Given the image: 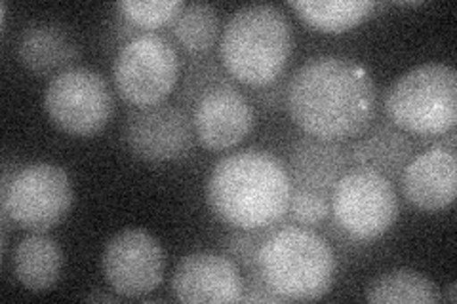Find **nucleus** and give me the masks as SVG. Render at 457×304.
<instances>
[{
    "label": "nucleus",
    "instance_id": "26",
    "mask_svg": "<svg viewBox=\"0 0 457 304\" xmlns=\"http://www.w3.org/2000/svg\"><path fill=\"white\" fill-rule=\"evenodd\" d=\"M242 302H282L273 292H270L262 274L257 270H252V276L248 283L245 285V295H242Z\"/></svg>",
    "mask_w": 457,
    "mask_h": 304
},
{
    "label": "nucleus",
    "instance_id": "8",
    "mask_svg": "<svg viewBox=\"0 0 457 304\" xmlns=\"http://www.w3.org/2000/svg\"><path fill=\"white\" fill-rule=\"evenodd\" d=\"M398 198L389 179L368 169H351L332 191L336 225L356 242H374L398 219Z\"/></svg>",
    "mask_w": 457,
    "mask_h": 304
},
{
    "label": "nucleus",
    "instance_id": "11",
    "mask_svg": "<svg viewBox=\"0 0 457 304\" xmlns=\"http://www.w3.org/2000/svg\"><path fill=\"white\" fill-rule=\"evenodd\" d=\"M195 139L191 114L168 103L130 111L124 127L128 149L145 162L181 160L193 151Z\"/></svg>",
    "mask_w": 457,
    "mask_h": 304
},
{
    "label": "nucleus",
    "instance_id": "24",
    "mask_svg": "<svg viewBox=\"0 0 457 304\" xmlns=\"http://www.w3.org/2000/svg\"><path fill=\"white\" fill-rule=\"evenodd\" d=\"M227 80L228 78L216 65L196 63L189 69L187 77H185L179 97L185 101V103L193 105L200 94H204L208 88H212V86H216L220 82H227Z\"/></svg>",
    "mask_w": 457,
    "mask_h": 304
},
{
    "label": "nucleus",
    "instance_id": "2",
    "mask_svg": "<svg viewBox=\"0 0 457 304\" xmlns=\"http://www.w3.org/2000/svg\"><path fill=\"white\" fill-rule=\"evenodd\" d=\"M292 193L288 168L275 154L260 149L221 158L206 183L210 211L238 230H263L282 221Z\"/></svg>",
    "mask_w": 457,
    "mask_h": 304
},
{
    "label": "nucleus",
    "instance_id": "15",
    "mask_svg": "<svg viewBox=\"0 0 457 304\" xmlns=\"http://www.w3.org/2000/svg\"><path fill=\"white\" fill-rule=\"evenodd\" d=\"M349 151L337 141L311 136L299 137L288 154V173L294 188L332 198L334 186L349 171Z\"/></svg>",
    "mask_w": 457,
    "mask_h": 304
},
{
    "label": "nucleus",
    "instance_id": "1",
    "mask_svg": "<svg viewBox=\"0 0 457 304\" xmlns=\"http://www.w3.org/2000/svg\"><path fill=\"white\" fill-rule=\"evenodd\" d=\"M284 101L305 136L337 143L361 137L378 111L376 84L366 67L339 55L312 57L299 67Z\"/></svg>",
    "mask_w": 457,
    "mask_h": 304
},
{
    "label": "nucleus",
    "instance_id": "27",
    "mask_svg": "<svg viewBox=\"0 0 457 304\" xmlns=\"http://www.w3.org/2000/svg\"><path fill=\"white\" fill-rule=\"evenodd\" d=\"M448 299H450V302H455L457 299H455V283H450L448 285Z\"/></svg>",
    "mask_w": 457,
    "mask_h": 304
},
{
    "label": "nucleus",
    "instance_id": "4",
    "mask_svg": "<svg viewBox=\"0 0 457 304\" xmlns=\"http://www.w3.org/2000/svg\"><path fill=\"white\" fill-rule=\"evenodd\" d=\"M336 255L320 234L307 226H282L267 234L257 272L282 302L317 300L332 289Z\"/></svg>",
    "mask_w": 457,
    "mask_h": 304
},
{
    "label": "nucleus",
    "instance_id": "19",
    "mask_svg": "<svg viewBox=\"0 0 457 304\" xmlns=\"http://www.w3.org/2000/svg\"><path fill=\"white\" fill-rule=\"evenodd\" d=\"M290 6L307 25L322 33L339 35L361 25L374 12L371 0H295Z\"/></svg>",
    "mask_w": 457,
    "mask_h": 304
},
{
    "label": "nucleus",
    "instance_id": "23",
    "mask_svg": "<svg viewBox=\"0 0 457 304\" xmlns=\"http://www.w3.org/2000/svg\"><path fill=\"white\" fill-rule=\"evenodd\" d=\"M330 215V198L294 188L290 208L286 217H290L299 226H317Z\"/></svg>",
    "mask_w": 457,
    "mask_h": 304
},
{
    "label": "nucleus",
    "instance_id": "13",
    "mask_svg": "<svg viewBox=\"0 0 457 304\" xmlns=\"http://www.w3.org/2000/svg\"><path fill=\"white\" fill-rule=\"evenodd\" d=\"M171 292L179 302H242L245 282L231 257L203 251L179 260Z\"/></svg>",
    "mask_w": 457,
    "mask_h": 304
},
{
    "label": "nucleus",
    "instance_id": "12",
    "mask_svg": "<svg viewBox=\"0 0 457 304\" xmlns=\"http://www.w3.org/2000/svg\"><path fill=\"white\" fill-rule=\"evenodd\" d=\"M195 137L208 151H227L245 141L253 127V109L231 80L212 86L191 105Z\"/></svg>",
    "mask_w": 457,
    "mask_h": 304
},
{
    "label": "nucleus",
    "instance_id": "16",
    "mask_svg": "<svg viewBox=\"0 0 457 304\" xmlns=\"http://www.w3.org/2000/svg\"><path fill=\"white\" fill-rule=\"evenodd\" d=\"M413 158V143L406 132L391 122L370 126L349 149V162L389 179H400Z\"/></svg>",
    "mask_w": 457,
    "mask_h": 304
},
{
    "label": "nucleus",
    "instance_id": "25",
    "mask_svg": "<svg viewBox=\"0 0 457 304\" xmlns=\"http://www.w3.org/2000/svg\"><path fill=\"white\" fill-rule=\"evenodd\" d=\"M255 230H237L231 236L227 238L225 243V250L231 259H237L240 265H245L250 270L257 268V255H260V248H262V242L257 240L255 236Z\"/></svg>",
    "mask_w": 457,
    "mask_h": 304
},
{
    "label": "nucleus",
    "instance_id": "3",
    "mask_svg": "<svg viewBox=\"0 0 457 304\" xmlns=\"http://www.w3.org/2000/svg\"><path fill=\"white\" fill-rule=\"evenodd\" d=\"M292 50V25L273 4H248L237 10L220 38V57L227 75L252 88L275 84L288 65Z\"/></svg>",
    "mask_w": 457,
    "mask_h": 304
},
{
    "label": "nucleus",
    "instance_id": "21",
    "mask_svg": "<svg viewBox=\"0 0 457 304\" xmlns=\"http://www.w3.org/2000/svg\"><path fill=\"white\" fill-rule=\"evenodd\" d=\"M178 45L191 55L208 53L220 35V16L210 4H185L178 18L170 23Z\"/></svg>",
    "mask_w": 457,
    "mask_h": 304
},
{
    "label": "nucleus",
    "instance_id": "20",
    "mask_svg": "<svg viewBox=\"0 0 457 304\" xmlns=\"http://www.w3.org/2000/svg\"><path fill=\"white\" fill-rule=\"evenodd\" d=\"M368 302L385 304H436L440 302V293L436 285L423 274L398 268L385 272L370 283L366 292Z\"/></svg>",
    "mask_w": 457,
    "mask_h": 304
},
{
    "label": "nucleus",
    "instance_id": "22",
    "mask_svg": "<svg viewBox=\"0 0 457 304\" xmlns=\"http://www.w3.org/2000/svg\"><path fill=\"white\" fill-rule=\"evenodd\" d=\"M179 0H151V3H136V0H122L117 3L119 16L134 29H143L145 33H154V29L170 27L183 10Z\"/></svg>",
    "mask_w": 457,
    "mask_h": 304
},
{
    "label": "nucleus",
    "instance_id": "9",
    "mask_svg": "<svg viewBox=\"0 0 457 304\" xmlns=\"http://www.w3.org/2000/svg\"><path fill=\"white\" fill-rule=\"evenodd\" d=\"M45 109L57 129L75 137H90L109 124L114 101L99 72L71 67L50 80Z\"/></svg>",
    "mask_w": 457,
    "mask_h": 304
},
{
    "label": "nucleus",
    "instance_id": "14",
    "mask_svg": "<svg viewBox=\"0 0 457 304\" xmlns=\"http://www.w3.org/2000/svg\"><path fill=\"white\" fill-rule=\"evenodd\" d=\"M400 181L406 200L418 210L442 211L450 208L457 196L455 152L435 144L411 158Z\"/></svg>",
    "mask_w": 457,
    "mask_h": 304
},
{
    "label": "nucleus",
    "instance_id": "6",
    "mask_svg": "<svg viewBox=\"0 0 457 304\" xmlns=\"http://www.w3.org/2000/svg\"><path fill=\"white\" fill-rule=\"evenodd\" d=\"M73 204V188L67 171L50 162L23 168L4 166L0 206L3 215L31 233H46L62 223Z\"/></svg>",
    "mask_w": 457,
    "mask_h": 304
},
{
    "label": "nucleus",
    "instance_id": "5",
    "mask_svg": "<svg viewBox=\"0 0 457 304\" xmlns=\"http://www.w3.org/2000/svg\"><path fill=\"white\" fill-rule=\"evenodd\" d=\"M393 126L420 137H442L457 124V75L445 63H423L404 72L385 94Z\"/></svg>",
    "mask_w": 457,
    "mask_h": 304
},
{
    "label": "nucleus",
    "instance_id": "10",
    "mask_svg": "<svg viewBox=\"0 0 457 304\" xmlns=\"http://www.w3.org/2000/svg\"><path fill=\"white\" fill-rule=\"evenodd\" d=\"M102 270L114 293L128 299L145 297L162 283L164 251L145 230L128 228L107 242Z\"/></svg>",
    "mask_w": 457,
    "mask_h": 304
},
{
    "label": "nucleus",
    "instance_id": "18",
    "mask_svg": "<svg viewBox=\"0 0 457 304\" xmlns=\"http://www.w3.org/2000/svg\"><path fill=\"white\" fill-rule=\"evenodd\" d=\"M12 268L13 276L29 292H50L62 276V248L46 233H31L18 243Z\"/></svg>",
    "mask_w": 457,
    "mask_h": 304
},
{
    "label": "nucleus",
    "instance_id": "7",
    "mask_svg": "<svg viewBox=\"0 0 457 304\" xmlns=\"http://www.w3.org/2000/svg\"><path fill=\"white\" fill-rule=\"evenodd\" d=\"M179 78V53L159 33H139L124 42L112 63L120 97L134 107L161 105Z\"/></svg>",
    "mask_w": 457,
    "mask_h": 304
},
{
    "label": "nucleus",
    "instance_id": "17",
    "mask_svg": "<svg viewBox=\"0 0 457 304\" xmlns=\"http://www.w3.org/2000/svg\"><path fill=\"white\" fill-rule=\"evenodd\" d=\"M79 53L77 40L57 23L29 25L18 46L21 65L38 77L60 75L77 62Z\"/></svg>",
    "mask_w": 457,
    "mask_h": 304
}]
</instances>
